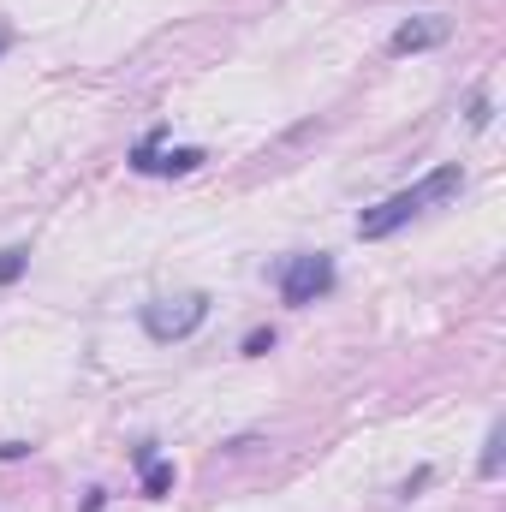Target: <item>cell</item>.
<instances>
[{
    "label": "cell",
    "instance_id": "1",
    "mask_svg": "<svg viewBox=\"0 0 506 512\" xmlns=\"http://www.w3.org/2000/svg\"><path fill=\"white\" fill-rule=\"evenodd\" d=\"M459 191H465V167H459V161H441V167H435V173H423L411 191H393L387 203L364 209V215H358V239H364V245H376V239H393L405 221H417V215H429V209L453 203Z\"/></svg>",
    "mask_w": 506,
    "mask_h": 512
},
{
    "label": "cell",
    "instance_id": "2",
    "mask_svg": "<svg viewBox=\"0 0 506 512\" xmlns=\"http://www.w3.org/2000/svg\"><path fill=\"white\" fill-rule=\"evenodd\" d=\"M209 292H179V298H149L143 304V334L155 346H173V340H191L203 322H209Z\"/></svg>",
    "mask_w": 506,
    "mask_h": 512
},
{
    "label": "cell",
    "instance_id": "3",
    "mask_svg": "<svg viewBox=\"0 0 506 512\" xmlns=\"http://www.w3.org/2000/svg\"><path fill=\"white\" fill-rule=\"evenodd\" d=\"M280 304H292V310H310L316 298H328L334 292V256L328 251H298L280 262Z\"/></svg>",
    "mask_w": 506,
    "mask_h": 512
},
{
    "label": "cell",
    "instance_id": "4",
    "mask_svg": "<svg viewBox=\"0 0 506 512\" xmlns=\"http://www.w3.org/2000/svg\"><path fill=\"white\" fill-rule=\"evenodd\" d=\"M161 137H167V126H155L137 149H131V167L137 173H149V179H167V173H197L209 155L197 149V143H179V149H161Z\"/></svg>",
    "mask_w": 506,
    "mask_h": 512
},
{
    "label": "cell",
    "instance_id": "5",
    "mask_svg": "<svg viewBox=\"0 0 506 512\" xmlns=\"http://www.w3.org/2000/svg\"><path fill=\"white\" fill-rule=\"evenodd\" d=\"M447 36H453V18L423 12V18H405V24L387 36V54H429V48H441Z\"/></svg>",
    "mask_w": 506,
    "mask_h": 512
},
{
    "label": "cell",
    "instance_id": "6",
    "mask_svg": "<svg viewBox=\"0 0 506 512\" xmlns=\"http://www.w3.org/2000/svg\"><path fill=\"white\" fill-rule=\"evenodd\" d=\"M501 447H506V423H489V441H483V459H477V477L483 483L501 477Z\"/></svg>",
    "mask_w": 506,
    "mask_h": 512
},
{
    "label": "cell",
    "instance_id": "7",
    "mask_svg": "<svg viewBox=\"0 0 506 512\" xmlns=\"http://www.w3.org/2000/svg\"><path fill=\"white\" fill-rule=\"evenodd\" d=\"M167 489H173V465H167V459H143V495L161 501Z\"/></svg>",
    "mask_w": 506,
    "mask_h": 512
},
{
    "label": "cell",
    "instance_id": "8",
    "mask_svg": "<svg viewBox=\"0 0 506 512\" xmlns=\"http://www.w3.org/2000/svg\"><path fill=\"white\" fill-rule=\"evenodd\" d=\"M24 268H30V245H6L0 251V286H18Z\"/></svg>",
    "mask_w": 506,
    "mask_h": 512
},
{
    "label": "cell",
    "instance_id": "9",
    "mask_svg": "<svg viewBox=\"0 0 506 512\" xmlns=\"http://www.w3.org/2000/svg\"><path fill=\"white\" fill-rule=\"evenodd\" d=\"M274 340H280L274 328H256L251 340H245V358H268V352H274Z\"/></svg>",
    "mask_w": 506,
    "mask_h": 512
},
{
    "label": "cell",
    "instance_id": "10",
    "mask_svg": "<svg viewBox=\"0 0 506 512\" xmlns=\"http://www.w3.org/2000/svg\"><path fill=\"white\" fill-rule=\"evenodd\" d=\"M489 120H495V108H489V96H477V102H471V126L483 131Z\"/></svg>",
    "mask_w": 506,
    "mask_h": 512
},
{
    "label": "cell",
    "instance_id": "11",
    "mask_svg": "<svg viewBox=\"0 0 506 512\" xmlns=\"http://www.w3.org/2000/svg\"><path fill=\"white\" fill-rule=\"evenodd\" d=\"M423 483H429V465H423V471H411V477H405V489H399V495H405V501H411V495H417V489H423Z\"/></svg>",
    "mask_w": 506,
    "mask_h": 512
},
{
    "label": "cell",
    "instance_id": "12",
    "mask_svg": "<svg viewBox=\"0 0 506 512\" xmlns=\"http://www.w3.org/2000/svg\"><path fill=\"white\" fill-rule=\"evenodd\" d=\"M6 48H12V30H0V54H6Z\"/></svg>",
    "mask_w": 506,
    "mask_h": 512
}]
</instances>
